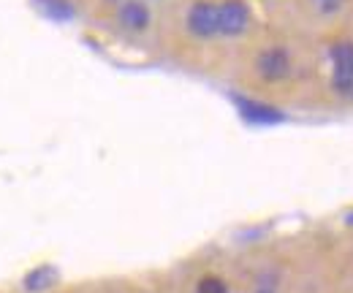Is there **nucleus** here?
I'll return each instance as SVG.
<instances>
[{"label":"nucleus","instance_id":"obj_1","mask_svg":"<svg viewBox=\"0 0 353 293\" xmlns=\"http://www.w3.org/2000/svg\"><path fill=\"white\" fill-rule=\"evenodd\" d=\"M332 87L340 95H353V41H337L332 46Z\"/></svg>","mask_w":353,"mask_h":293},{"label":"nucleus","instance_id":"obj_2","mask_svg":"<svg viewBox=\"0 0 353 293\" xmlns=\"http://www.w3.org/2000/svg\"><path fill=\"white\" fill-rule=\"evenodd\" d=\"M248 22H250V11L242 0H225L218 6V33H223V36L245 33Z\"/></svg>","mask_w":353,"mask_h":293},{"label":"nucleus","instance_id":"obj_3","mask_svg":"<svg viewBox=\"0 0 353 293\" xmlns=\"http://www.w3.org/2000/svg\"><path fill=\"white\" fill-rule=\"evenodd\" d=\"M259 74L264 77L266 82H277V79H285L288 71H291V57L283 46H269L259 54Z\"/></svg>","mask_w":353,"mask_h":293},{"label":"nucleus","instance_id":"obj_4","mask_svg":"<svg viewBox=\"0 0 353 293\" xmlns=\"http://www.w3.org/2000/svg\"><path fill=\"white\" fill-rule=\"evenodd\" d=\"M188 28L193 36H201V39H210V36H218V6L215 3H196L188 14Z\"/></svg>","mask_w":353,"mask_h":293},{"label":"nucleus","instance_id":"obj_5","mask_svg":"<svg viewBox=\"0 0 353 293\" xmlns=\"http://www.w3.org/2000/svg\"><path fill=\"white\" fill-rule=\"evenodd\" d=\"M242 117L250 120V123H261V125H272V123H283V112L266 106V103H256V101H248V98H234Z\"/></svg>","mask_w":353,"mask_h":293},{"label":"nucleus","instance_id":"obj_6","mask_svg":"<svg viewBox=\"0 0 353 293\" xmlns=\"http://www.w3.org/2000/svg\"><path fill=\"white\" fill-rule=\"evenodd\" d=\"M120 22L128 28V30H144L147 25H150V11H147V6H141V3H125V6H120Z\"/></svg>","mask_w":353,"mask_h":293},{"label":"nucleus","instance_id":"obj_7","mask_svg":"<svg viewBox=\"0 0 353 293\" xmlns=\"http://www.w3.org/2000/svg\"><path fill=\"white\" fill-rule=\"evenodd\" d=\"M54 280H57V272L44 263V266H36L28 277H25V291L28 293H41V291H49L52 285H54Z\"/></svg>","mask_w":353,"mask_h":293},{"label":"nucleus","instance_id":"obj_8","mask_svg":"<svg viewBox=\"0 0 353 293\" xmlns=\"http://www.w3.org/2000/svg\"><path fill=\"white\" fill-rule=\"evenodd\" d=\"M196 293H228V285L223 283L221 277L210 274V277H201L199 285H196Z\"/></svg>","mask_w":353,"mask_h":293},{"label":"nucleus","instance_id":"obj_9","mask_svg":"<svg viewBox=\"0 0 353 293\" xmlns=\"http://www.w3.org/2000/svg\"><path fill=\"white\" fill-rule=\"evenodd\" d=\"M312 3H315V8L323 11V14H332V11H337V8L343 6V0H312Z\"/></svg>","mask_w":353,"mask_h":293},{"label":"nucleus","instance_id":"obj_10","mask_svg":"<svg viewBox=\"0 0 353 293\" xmlns=\"http://www.w3.org/2000/svg\"><path fill=\"white\" fill-rule=\"evenodd\" d=\"M259 293H269V291H259Z\"/></svg>","mask_w":353,"mask_h":293}]
</instances>
